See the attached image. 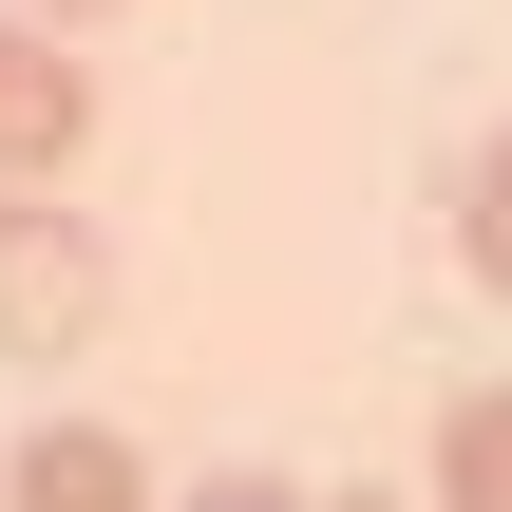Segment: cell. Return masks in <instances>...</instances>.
Instances as JSON below:
<instances>
[{
  "label": "cell",
  "mask_w": 512,
  "mask_h": 512,
  "mask_svg": "<svg viewBox=\"0 0 512 512\" xmlns=\"http://www.w3.org/2000/svg\"><path fill=\"white\" fill-rule=\"evenodd\" d=\"M76 133H95V57H57V19L0 0V190H57Z\"/></svg>",
  "instance_id": "7a4b0ae2"
},
{
  "label": "cell",
  "mask_w": 512,
  "mask_h": 512,
  "mask_svg": "<svg viewBox=\"0 0 512 512\" xmlns=\"http://www.w3.org/2000/svg\"><path fill=\"white\" fill-rule=\"evenodd\" d=\"M171 512H323L304 475H209V494H171Z\"/></svg>",
  "instance_id": "8992f818"
},
{
  "label": "cell",
  "mask_w": 512,
  "mask_h": 512,
  "mask_svg": "<svg viewBox=\"0 0 512 512\" xmlns=\"http://www.w3.org/2000/svg\"><path fill=\"white\" fill-rule=\"evenodd\" d=\"M19 19H57V38H76V19H114V0H19Z\"/></svg>",
  "instance_id": "52a82bcc"
},
{
  "label": "cell",
  "mask_w": 512,
  "mask_h": 512,
  "mask_svg": "<svg viewBox=\"0 0 512 512\" xmlns=\"http://www.w3.org/2000/svg\"><path fill=\"white\" fill-rule=\"evenodd\" d=\"M0 512H152V475H133V437H95V418H38V437L0 456Z\"/></svg>",
  "instance_id": "3957f363"
},
{
  "label": "cell",
  "mask_w": 512,
  "mask_h": 512,
  "mask_svg": "<svg viewBox=\"0 0 512 512\" xmlns=\"http://www.w3.org/2000/svg\"><path fill=\"white\" fill-rule=\"evenodd\" d=\"M95 304H114V247H95V209L19 190V209H0V361H76V342H95Z\"/></svg>",
  "instance_id": "6da1fadb"
},
{
  "label": "cell",
  "mask_w": 512,
  "mask_h": 512,
  "mask_svg": "<svg viewBox=\"0 0 512 512\" xmlns=\"http://www.w3.org/2000/svg\"><path fill=\"white\" fill-rule=\"evenodd\" d=\"M437 512H512V399H456L437 418Z\"/></svg>",
  "instance_id": "277c9868"
},
{
  "label": "cell",
  "mask_w": 512,
  "mask_h": 512,
  "mask_svg": "<svg viewBox=\"0 0 512 512\" xmlns=\"http://www.w3.org/2000/svg\"><path fill=\"white\" fill-rule=\"evenodd\" d=\"M323 512H399V494H323Z\"/></svg>",
  "instance_id": "ba28073f"
},
{
  "label": "cell",
  "mask_w": 512,
  "mask_h": 512,
  "mask_svg": "<svg viewBox=\"0 0 512 512\" xmlns=\"http://www.w3.org/2000/svg\"><path fill=\"white\" fill-rule=\"evenodd\" d=\"M456 266H475V285H512V133H475V152H456Z\"/></svg>",
  "instance_id": "5b68a950"
}]
</instances>
